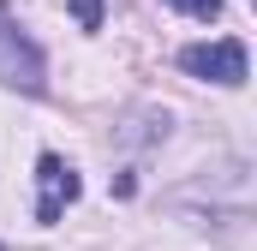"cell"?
I'll list each match as a JSON object with an SVG mask.
<instances>
[{
    "label": "cell",
    "instance_id": "obj_1",
    "mask_svg": "<svg viewBox=\"0 0 257 251\" xmlns=\"http://www.w3.org/2000/svg\"><path fill=\"white\" fill-rule=\"evenodd\" d=\"M0 84H18V90L42 96V54L6 12H0Z\"/></svg>",
    "mask_w": 257,
    "mask_h": 251
},
{
    "label": "cell",
    "instance_id": "obj_2",
    "mask_svg": "<svg viewBox=\"0 0 257 251\" xmlns=\"http://www.w3.org/2000/svg\"><path fill=\"white\" fill-rule=\"evenodd\" d=\"M180 66L192 72V78H209V84H245V42H233V36H221V42H192Z\"/></svg>",
    "mask_w": 257,
    "mask_h": 251
},
{
    "label": "cell",
    "instance_id": "obj_3",
    "mask_svg": "<svg viewBox=\"0 0 257 251\" xmlns=\"http://www.w3.org/2000/svg\"><path fill=\"white\" fill-rule=\"evenodd\" d=\"M36 186H42V197H36V221H60V209L78 197V174L66 168L60 156H42V162H36Z\"/></svg>",
    "mask_w": 257,
    "mask_h": 251
},
{
    "label": "cell",
    "instance_id": "obj_4",
    "mask_svg": "<svg viewBox=\"0 0 257 251\" xmlns=\"http://www.w3.org/2000/svg\"><path fill=\"white\" fill-rule=\"evenodd\" d=\"M162 6H174V12H192V18H215L227 0H162Z\"/></svg>",
    "mask_w": 257,
    "mask_h": 251
},
{
    "label": "cell",
    "instance_id": "obj_5",
    "mask_svg": "<svg viewBox=\"0 0 257 251\" xmlns=\"http://www.w3.org/2000/svg\"><path fill=\"white\" fill-rule=\"evenodd\" d=\"M72 12H78L84 30H102V6H96V0H72Z\"/></svg>",
    "mask_w": 257,
    "mask_h": 251
}]
</instances>
